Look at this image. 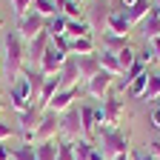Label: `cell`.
<instances>
[{"label": "cell", "mask_w": 160, "mask_h": 160, "mask_svg": "<svg viewBox=\"0 0 160 160\" xmlns=\"http://www.w3.org/2000/svg\"><path fill=\"white\" fill-rule=\"evenodd\" d=\"M12 160H37V154H34V146H32V143H23V146L12 149Z\"/></svg>", "instance_id": "cell-31"}, {"label": "cell", "mask_w": 160, "mask_h": 160, "mask_svg": "<svg viewBox=\"0 0 160 160\" xmlns=\"http://www.w3.org/2000/svg\"><path fill=\"white\" fill-rule=\"evenodd\" d=\"M40 114H43V109H40L37 103H34V106H29L23 114H20V126H17V132L23 134V140H26V143H32V134H34V129H37Z\"/></svg>", "instance_id": "cell-12"}, {"label": "cell", "mask_w": 160, "mask_h": 160, "mask_svg": "<svg viewBox=\"0 0 160 160\" xmlns=\"http://www.w3.org/2000/svg\"><path fill=\"white\" fill-rule=\"evenodd\" d=\"M54 137H60V114L43 109V114L37 120V129L32 134V143H43V140H54Z\"/></svg>", "instance_id": "cell-5"}, {"label": "cell", "mask_w": 160, "mask_h": 160, "mask_svg": "<svg viewBox=\"0 0 160 160\" xmlns=\"http://www.w3.org/2000/svg\"><path fill=\"white\" fill-rule=\"evenodd\" d=\"M77 3H86V0H77Z\"/></svg>", "instance_id": "cell-47"}, {"label": "cell", "mask_w": 160, "mask_h": 160, "mask_svg": "<svg viewBox=\"0 0 160 160\" xmlns=\"http://www.w3.org/2000/svg\"><path fill=\"white\" fill-rule=\"evenodd\" d=\"M97 60H100V69L103 72H109L112 77H123V66H120V60H117V54L114 52H97Z\"/></svg>", "instance_id": "cell-18"}, {"label": "cell", "mask_w": 160, "mask_h": 160, "mask_svg": "<svg viewBox=\"0 0 160 160\" xmlns=\"http://www.w3.org/2000/svg\"><path fill=\"white\" fill-rule=\"evenodd\" d=\"M143 100H152V103H160V72H149V83H146Z\"/></svg>", "instance_id": "cell-26"}, {"label": "cell", "mask_w": 160, "mask_h": 160, "mask_svg": "<svg viewBox=\"0 0 160 160\" xmlns=\"http://www.w3.org/2000/svg\"><path fill=\"white\" fill-rule=\"evenodd\" d=\"M60 137L63 140H77L83 137V126H80V106H72L60 114Z\"/></svg>", "instance_id": "cell-7"}, {"label": "cell", "mask_w": 160, "mask_h": 160, "mask_svg": "<svg viewBox=\"0 0 160 160\" xmlns=\"http://www.w3.org/2000/svg\"><path fill=\"white\" fill-rule=\"evenodd\" d=\"M132 160H157L154 152H143V149H132Z\"/></svg>", "instance_id": "cell-38"}, {"label": "cell", "mask_w": 160, "mask_h": 160, "mask_svg": "<svg viewBox=\"0 0 160 160\" xmlns=\"http://www.w3.org/2000/svg\"><path fill=\"white\" fill-rule=\"evenodd\" d=\"M34 154H37V160H57V137L34 143Z\"/></svg>", "instance_id": "cell-25"}, {"label": "cell", "mask_w": 160, "mask_h": 160, "mask_svg": "<svg viewBox=\"0 0 160 160\" xmlns=\"http://www.w3.org/2000/svg\"><path fill=\"white\" fill-rule=\"evenodd\" d=\"M100 109H103V120L109 129H120V123L123 120H129V109H126V100L120 94H109L103 103H100Z\"/></svg>", "instance_id": "cell-3"}, {"label": "cell", "mask_w": 160, "mask_h": 160, "mask_svg": "<svg viewBox=\"0 0 160 160\" xmlns=\"http://www.w3.org/2000/svg\"><path fill=\"white\" fill-rule=\"evenodd\" d=\"M89 160H106V157H103V152H100V149L94 146V149H92V157H89Z\"/></svg>", "instance_id": "cell-41"}, {"label": "cell", "mask_w": 160, "mask_h": 160, "mask_svg": "<svg viewBox=\"0 0 160 160\" xmlns=\"http://www.w3.org/2000/svg\"><path fill=\"white\" fill-rule=\"evenodd\" d=\"M149 123H152V129H157V132H160V103H154V106H152V112H149Z\"/></svg>", "instance_id": "cell-37"}, {"label": "cell", "mask_w": 160, "mask_h": 160, "mask_svg": "<svg viewBox=\"0 0 160 160\" xmlns=\"http://www.w3.org/2000/svg\"><path fill=\"white\" fill-rule=\"evenodd\" d=\"M57 92H60V77H57V74H54V77H46L43 89H40V97H37V106H40V109H46V106H49V100H52Z\"/></svg>", "instance_id": "cell-22"}, {"label": "cell", "mask_w": 160, "mask_h": 160, "mask_svg": "<svg viewBox=\"0 0 160 160\" xmlns=\"http://www.w3.org/2000/svg\"><path fill=\"white\" fill-rule=\"evenodd\" d=\"M3 109H6V103H3V97H0V117H3Z\"/></svg>", "instance_id": "cell-44"}, {"label": "cell", "mask_w": 160, "mask_h": 160, "mask_svg": "<svg viewBox=\"0 0 160 160\" xmlns=\"http://www.w3.org/2000/svg\"><path fill=\"white\" fill-rule=\"evenodd\" d=\"M137 60H140V63H143V66L149 69L152 63H157V54H154V52H152V46L146 43V49H143V52H137Z\"/></svg>", "instance_id": "cell-35"}, {"label": "cell", "mask_w": 160, "mask_h": 160, "mask_svg": "<svg viewBox=\"0 0 160 160\" xmlns=\"http://www.w3.org/2000/svg\"><path fill=\"white\" fill-rule=\"evenodd\" d=\"M117 60H120V66H123V72H126V69L134 63V60H137V52H134L132 46H126V49H120V52H117Z\"/></svg>", "instance_id": "cell-33"}, {"label": "cell", "mask_w": 160, "mask_h": 160, "mask_svg": "<svg viewBox=\"0 0 160 160\" xmlns=\"http://www.w3.org/2000/svg\"><path fill=\"white\" fill-rule=\"evenodd\" d=\"M140 32H143V37H146V43L149 40H154V37H160V12L152 6V12H149V17L140 23Z\"/></svg>", "instance_id": "cell-19"}, {"label": "cell", "mask_w": 160, "mask_h": 160, "mask_svg": "<svg viewBox=\"0 0 160 160\" xmlns=\"http://www.w3.org/2000/svg\"><path fill=\"white\" fill-rule=\"evenodd\" d=\"M66 60H69L66 52H57L54 46H49L46 54H43V60L37 63V72H40V74H46V77H54V74H60V69H63Z\"/></svg>", "instance_id": "cell-9"}, {"label": "cell", "mask_w": 160, "mask_h": 160, "mask_svg": "<svg viewBox=\"0 0 160 160\" xmlns=\"http://www.w3.org/2000/svg\"><path fill=\"white\" fill-rule=\"evenodd\" d=\"M0 49H3V69H6L9 83H12V80H17L20 72L26 69V40L17 32H6Z\"/></svg>", "instance_id": "cell-1"}, {"label": "cell", "mask_w": 160, "mask_h": 160, "mask_svg": "<svg viewBox=\"0 0 160 160\" xmlns=\"http://www.w3.org/2000/svg\"><path fill=\"white\" fill-rule=\"evenodd\" d=\"M74 100H80V86H72V89H60L52 100H49V112H54V114H63L66 109H72L74 106Z\"/></svg>", "instance_id": "cell-10"}, {"label": "cell", "mask_w": 160, "mask_h": 160, "mask_svg": "<svg viewBox=\"0 0 160 160\" xmlns=\"http://www.w3.org/2000/svg\"><path fill=\"white\" fill-rule=\"evenodd\" d=\"M14 32L23 37V40H34L40 32H46V17H40L37 12H26L23 17H17V26H14Z\"/></svg>", "instance_id": "cell-6"}, {"label": "cell", "mask_w": 160, "mask_h": 160, "mask_svg": "<svg viewBox=\"0 0 160 160\" xmlns=\"http://www.w3.org/2000/svg\"><path fill=\"white\" fill-rule=\"evenodd\" d=\"M97 149L103 152V157L106 160H114V157H120V154H129L132 152V140H129V134L126 132H120V129H109V126H103V129H97Z\"/></svg>", "instance_id": "cell-2"}, {"label": "cell", "mask_w": 160, "mask_h": 160, "mask_svg": "<svg viewBox=\"0 0 160 160\" xmlns=\"http://www.w3.org/2000/svg\"><path fill=\"white\" fill-rule=\"evenodd\" d=\"M74 60H77L80 80H92V77L100 72V60H97V54H83V57H74Z\"/></svg>", "instance_id": "cell-16"}, {"label": "cell", "mask_w": 160, "mask_h": 160, "mask_svg": "<svg viewBox=\"0 0 160 160\" xmlns=\"http://www.w3.org/2000/svg\"><path fill=\"white\" fill-rule=\"evenodd\" d=\"M66 23H69V20H66L63 14L49 17V20H46V34H49V37H60V34H66Z\"/></svg>", "instance_id": "cell-28"}, {"label": "cell", "mask_w": 160, "mask_h": 160, "mask_svg": "<svg viewBox=\"0 0 160 160\" xmlns=\"http://www.w3.org/2000/svg\"><path fill=\"white\" fill-rule=\"evenodd\" d=\"M17 134V126H12L9 120H3L0 117V143H6V140H12Z\"/></svg>", "instance_id": "cell-34"}, {"label": "cell", "mask_w": 160, "mask_h": 160, "mask_svg": "<svg viewBox=\"0 0 160 160\" xmlns=\"http://www.w3.org/2000/svg\"><path fill=\"white\" fill-rule=\"evenodd\" d=\"M29 9H32V0H12V12H14L17 17H23Z\"/></svg>", "instance_id": "cell-36"}, {"label": "cell", "mask_w": 160, "mask_h": 160, "mask_svg": "<svg viewBox=\"0 0 160 160\" xmlns=\"http://www.w3.org/2000/svg\"><path fill=\"white\" fill-rule=\"evenodd\" d=\"M126 46H132L129 43V37H117V34H103V49L106 52H120V49H126Z\"/></svg>", "instance_id": "cell-30"}, {"label": "cell", "mask_w": 160, "mask_h": 160, "mask_svg": "<svg viewBox=\"0 0 160 160\" xmlns=\"http://www.w3.org/2000/svg\"><path fill=\"white\" fill-rule=\"evenodd\" d=\"M80 126H83V137L86 140H94L97 137V120H94V106L92 103L80 106Z\"/></svg>", "instance_id": "cell-14"}, {"label": "cell", "mask_w": 160, "mask_h": 160, "mask_svg": "<svg viewBox=\"0 0 160 160\" xmlns=\"http://www.w3.org/2000/svg\"><path fill=\"white\" fill-rule=\"evenodd\" d=\"M32 6H34L32 12H37L40 17H46V20H49V17H54V14H60V12H57V6H54V0H32Z\"/></svg>", "instance_id": "cell-29"}, {"label": "cell", "mask_w": 160, "mask_h": 160, "mask_svg": "<svg viewBox=\"0 0 160 160\" xmlns=\"http://www.w3.org/2000/svg\"><path fill=\"white\" fill-rule=\"evenodd\" d=\"M57 160H74L72 140H63V137H57Z\"/></svg>", "instance_id": "cell-32"}, {"label": "cell", "mask_w": 160, "mask_h": 160, "mask_svg": "<svg viewBox=\"0 0 160 160\" xmlns=\"http://www.w3.org/2000/svg\"><path fill=\"white\" fill-rule=\"evenodd\" d=\"M146 83H149V69L140 74V77H134L132 83L126 86V97L129 100H143V92H146Z\"/></svg>", "instance_id": "cell-24"}, {"label": "cell", "mask_w": 160, "mask_h": 160, "mask_svg": "<svg viewBox=\"0 0 160 160\" xmlns=\"http://www.w3.org/2000/svg\"><path fill=\"white\" fill-rule=\"evenodd\" d=\"M112 86H114V77H112L109 72L100 69L92 80H86V94L94 97V100H106V97L112 94Z\"/></svg>", "instance_id": "cell-8"}, {"label": "cell", "mask_w": 160, "mask_h": 160, "mask_svg": "<svg viewBox=\"0 0 160 160\" xmlns=\"http://www.w3.org/2000/svg\"><path fill=\"white\" fill-rule=\"evenodd\" d=\"M109 12H112V9H109L106 0H97V3L89 9L86 17H89V23H92L94 32H106V17H109Z\"/></svg>", "instance_id": "cell-13"}, {"label": "cell", "mask_w": 160, "mask_h": 160, "mask_svg": "<svg viewBox=\"0 0 160 160\" xmlns=\"http://www.w3.org/2000/svg\"><path fill=\"white\" fill-rule=\"evenodd\" d=\"M0 26H3V17H0Z\"/></svg>", "instance_id": "cell-48"}, {"label": "cell", "mask_w": 160, "mask_h": 160, "mask_svg": "<svg viewBox=\"0 0 160 160\" xmlns=\"http://www.w3.org/2000/svg\"><path fill=\"white\" fill-rule=\"evenodd\" d=\"M9 103H12V112H17V114H23L29 106H34L32 89H29V83H26V77H23V74L9 83Z\"/></svg>", "instance_id": "cell-4"}, {"label": "cell", "mask_w": 160, "mask_h": 160, "mask_svg": "<svg viewBox=\"0 0 160 160\" xmlns=\"http://www.w3.org/2000/svg\"><path fill=\"white\" fill-rule=\"evenodd\" d=\"M60 89H72V86H77V80H80V72H77V60L74 57H69L66 63H63V69H60Z\"/></svg>", "instance_id": "cell-15"}, {"label": "cell", "mask_w": 160, "mask_h": 160, "mask_svg": "<svg viewBox=\"0 0 160 160\" xmlns=\"http://www.w3.org/2000/svg\"><path fill=\"white\" fill-rule=\"evenodd\" d=\"M137 3V0H120V6H123V9H129V6H134Z\"/></svg>", "instance_id": "cell-42"}, {"label": "cell", "mask_w": 160, "mask_h": 160, "mask_svg": "<svg viewBox=\"0 0 160 160\" xmlns=\"http://www.w3.org/2000/svg\"><path fill=\"white\" fill-rule=\"evenodd\" d=\"M134 26L129 23V17L123 14V9H112L109 17H106V32L103 34H117V37H129Z\"/></svg>", "instance_id": "cell-11"}, {"label": "cell", "mask_w": 160, "mask_h": 160, "mask_svg": "<svg viewBox=\"0 0 160 160\" xmlns=\"http://www.w3.org/2000/svg\"><path fill=\"white\" fill-rule=\"evenodd\" d=\"M66 34L74 40V37H92L94 34V29H92V23H89V17H80V20H69L66 23Z\"/></svg>", "instance_id": "cell-21"}, {"label": "cell", "mask_w": 160, "mask_h": 160, "mask_svg": "<svg viewBox=\"0 0 160 160\" xmlns=\"http://www.w3.org/2000/svg\"><path fill=\"white\" fill-rule=\"evenodd\" d=\"M149 46H152V52H154V54H157V60H160V37L149 40Z\"/></svg>", "instance_id": "cell-40"}, {"label": "cell", "mask_w": 160, "mask_h": 160, "mask_svg": "<svg viewBox=\"0 0 160 160\" xmlns=\"http://www.w3.org/2000/svg\"><path fill=\"white\" fill-rule=\"evenodd\" d=\"M149 12H152V3H149V0H137L134 6L123 9V14L129 17V23H132V26H140V23L149 17Z\"/></svg>", "instance_id": "cell-17"}, {"label": "cell", "mask_w": 160, "mask_h": 160, "mask_svg": "<svg viewBox=\"0 0 160 160\" xmlns=\"http://www.w3.org/2000/svg\"><path fill=\"white\" fill-rule=\"evenodd\" d=\"M0 72H3V49H0Z\"/></svg>", "instance_id": "cell-45"}, {"label": "cell", "mask_w": 160, "mask_h": 160, "mask_svg": "<svg viewBox=\"0 0 160 160\" xmlns=\"http://www.w3.org/2000/svg\"><path fill=\"white\" fill-rule=\"evenodd\" d=\"M114 160H132V152H129V154H120V157H114Z\"/></svg>", "instance_id": "cell-43"}, {"label": "cell", "mask_w": 160, "mask_h": 160, "mask_svg": "<svg viewBox=\"0 0 160 160\" xmlns=\"http://www.w3.org/2000/svg\"><path fill=\"white\" fill-rule=\"evenodd\" d=\"M154 9H157V12H160V0H154Z\"/></svg>", "instance_id": "cell-46"}, {"label": "cell", "mask_w": 160, "mask_h": 160, "mask_svg": "<svg viewBox=\"0 0 160 160\" xmlns=\"http://www.w3.org/2000/svg\"><path fill=\"white\" fill-rule=\"evenodd\" d=\"M69 54H74V57L97 54V43H94V37H74V40H72V46H69Z\"/></svg>", "instance_id": "cell-20"}, {"label": "cell", "mask_w": 160, "mask_h": 160, "mask_svg": "<svg viewBox=\"0 0 160 160\" xmlns=\"http://www.w3.org/2000/svg\"><path fill=\"white\" fill-rule=\"evenodd\" d=\"M0 160H12V149L6 143H0Z\"/></svg>", "instance_id": "cell-39"}, {"label": "cell", "mask_w": 160, "mask_h": 160, "mask_svg": "<svg viewBox=\"0 0 160 160\" xmlns=\"http://www.w3.org/2000/svg\"><path fill=\"white\" fill-rule=\"evenodd\" d=\"M54 6H57V12H63V17L66 20H80L83 17V3H77V0H54Z\"/></svg>", "instance_id": "cell-23"}, {"label": "cell", "mask_w": 160, "mask_h": 160, "mask_svg": "<svg viewBox=\"0 0 160 160\" xmlns=\"http://www.w3.org/2000/svg\"><path fill=\"white\" fill-rule=\"evenodd\" d=\"M72 149H74V160H89L92 157V149H94V140L77 137V140H72Z\"/></svg>", "instance_id": "cell-27"}]
</instances>
